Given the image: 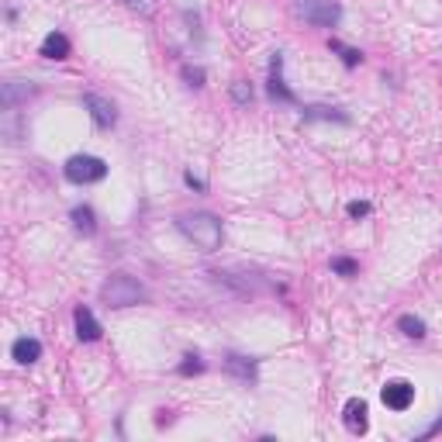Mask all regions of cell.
Returning <instances> with one entry per match:
<instances>
[{"label":"cell","mask_w":442,"mask_h":442,"mask_svg":"<svg viewBox=\"0 0 442 442\" xmlns=\"http://www.w3.org/2000/svg\"><path fill=\"white\" fill-rule=\"evenodd\" d=\"M176 228L201 249V252H214L221 249V221L211 211H187L176 218Z\"/></svg>","instance_id":"6da1fadb"},{"label":"cell","mask_w":442,"mask_h":442,"mask_svg":"<svg viewBox=\"0 0 442 442\" xmlns=\"http://www.w3.org/2000/svg\"><path fill=\"white\" fill-rule=\"evenodd\" d=\"M100 301H104L107 308H135V304L145 301V287H142L135 277H128V273H114V277L104 280Z\"/></svg>","instance_id":"7a4b0ae2"},{"label":"cell","mask_w":442,"mask_h":442,"mask_svg":"<svg viewBox=\"0 0 442 442\" xmlns=\"http://www.w3.org/2000/svg\"><path fill=\"white\" fill-rule=\"evenodd\" d=\"M62 173L69 183H100L107 176V163L100 156H73V159H66Z\"/></svg>","instance_id":"3957f363"},{"label":"cell","mask_w":442,"mask_h":442,"mask_svg":"<svg viewBox=\"0 0 442 442\" xmlns=\"http://www.w3.org/2000/svg\"><path fill=\"white\" fill-rule=\"evenodd\" d=\"M297 14H301L308 24L335 28L339 17H342V7H339L335 0H297Z\"/></svg>","instance_id":"277c9868"},{"label":"cell","mask_w":442,"mask_h":442,"mask_svg":"<svg viewBox=\"0 0 442 442\" xmlns=\"http://www.w3.org/2000/svg\"><path fill=\"white\" fill-rule=\"evenodd\" d=\"M380 401L391 412H408L415 405V384L412 380H387L384 391H380Z\"/></svg>","instance_id":"5b68a950"},{"label":"cell","mask_w":442,"mask_h":442,"mask_svg":"<svg viewBox=\"0 0 442 442\" xmlns=\"http://www.w3.org/2000/svg\"><path fill=\"white\" fill-rule=\"evenodd\" d=\"M83 107L90 111V118H93L97 128H114V121H118V107H114L107 97H100V93H83Z\"/></svg>","instance_id":"8992f818"},{"label":"cell","mask_w":442,"mask_h":442,"mask_svg":"<svg viewBox=\"0 0 442 442\" xmlns=\"http://www.w3.org/2000/svg\"><path fill=\"white\" fill-rule=\"evenodd\" d=\"M225 374L232 380H239L242 387H252L259 377H256V360L252 356H239V353H228L225 356Z\"/></svg>","instance_id":"52a82bcc"},{"label":"cell","mask_w":442,"mask_h":442,"mask_svg":"<svg viewBox=\"0 0 442 442\" xmlns=\"http://www.w3.org/2000/svg\"><path fill=\"white\" fill-rule=\"evenodd\" d=\"M342 422H346V429L353 436H363L370 429V408H367V401L363 398H349L346 408H342Z\"/></svg>","instance_id":"ba28073f"},{"label":"cell","mask_w":442,"mask_h":442,"mask_svg":"<svg viewBox=\"0 0 442 442\" xmlns=\"http://www.w3.org/2000/svg\"><path fill=\"white\" fill-rule=\"evenodd\" d=\"M280 66H284V55L280 52H273V59H270V83H266V90H270V97L273 100H280V104H297V97H294V90L284 83V76H280Z\"/></svg>","instance_id":"9c48e42d"},{"label":"cell","mask_w":442,"mask_h":442,"mask_svg":"<svg viewBox=\"0 0 442 442\" xmlns=\"http://www.w3.org/2000/svg\"><path fill=\"white\" fill-rule=\"evenodd\" d=\"M73 322H76V339H80V342H97V339H100V332H104V329H100V322L93 318V311H90V308H83V304L73 311Z\"/></svg>","instance_id":"30bf717a"},{"label":"cell","mask_w":442,"mask_h":442,"mask_svg":"<svg viewBox=\"0 0 442 442\" xmlns=\"http://www.w3.org/2000/svg\"><path fill=\"white\" fill-rule=\"evenodd\" d=\"M10 356H14V363L31 367V363H38V360H42V342H38L35 335H21V339H14Z\"/></svg>","instance_id":"8fae6325"},{"label":"cell","mask_w":442,"mask_h":442,"mask_svg":"<svg viewBox=\"0 0 442 442\" xmlns=\"http://www.w3.org/2000/svg\"><path fill=\"white\" fill-rule=\"evenodd\" d=\"M35 93V86L28 83V80H3V86H0V100H3V107L7 111H14L21 100H28Z\"/></svg>","instance_id":"7c38bea8"},{"label":"cell","mask_w":442,"mask_h":442,"mask_svg":"<svg viewBox=\"0 0 442 442\" xmlns=\"http://www.w3.org/2000/svg\"><path fill=\"white\" fill-rule=\"evenodd\" d=\"M69 38L62 35V31H48L45 38H42V55L45 59H69Z\"/></svg>","instance_id":"4fadbf2b"},{"label":"cell","mask_w":442,"mask_h":442,"mask_svg":"<svg viewBox=\"0 0 442 442\" xmlns=\"http://www.w3.org/2000/svg\"><path fill=\"white\" fill-rule=\"evenodd\" d=\"M304 121H339V125H346L349 114H342L339 107H322V104H315V107H304Z\"/></svg>","instance_id":"5bb4252c"},{"label":"cell","mask_w":442,"mask_h":442,"mask_svg":"<svg viewBox=\"0 0 442 442\" xmlns=\"http://www.w3.org/2000/svg\"><path fill=\"white\" fill-rule=\"evenodd\" d=\"M398 329H401V335H408V339H425V322L415 318V315H401V318H398Z\"/></svg>","instance_id":"9a60e30c"},{"label":"cell","mask_w":442,"mask_h":442,"mask_svg":"<svg viewBox=\"0 0 442 442\" xmlns=\"http://www.w3.org/2000/svg\"><path fill=\"white\" fill-rule=\"evenodd\" d=\"M73 225H76V232L90 235V232L97 228V221H93V211H90V208H73Z\"/></svg>","instance_id":"2e32d148"},{"label":"cell","mask_w":442,"mask_h":442,"mask_svg":"<svg viewBox=\"0 0 442 442\" xmlns=\"http://www.w3.org/2000/svg\"><path fill=\"white\" fill-rule=\"evenodd\" d=\"M332 52H339V55H342V62H346L349 69L363 62V52H360V48H349V45H342V42H332Z\"/></svg>","instance_id":"e0dca14e"},{"label":"cell","mask_w":442,"mask_h":442,"mask_svg":"<svg viewBox=\"0 0 442 442\" xmlns=\"http://www.w3.org/2000/svg\"><path fill=\"white\" fill-rule=\"evenodd\" d=\"M232 100H235L239 107H249V104H252V86H249L246 80H235V83H232Z\"/></svg>","instance_id":"ac0fdd59"},{"label":"cell","mask_w":442,"mask_h":442,"mask_svg":"<svg viewBox=\"0 0 442 442\" xmlns=\"http://www.w3.org/2000/svg\"><path fill=\"white\" fill-rule=\"evenodd\" d=\"M332 273H339V277H356V273H360V263L349 259V256H335V259H332Z\"/></svg>","instance_id":"d6986e66"},{"label":"cell","mask_w":442,"mask_h":442,"mask_svg":"<svg viewBox=\"0 0 442 442\" xmlns=\"http://www.w3.org/2000/svg\"><path fill=\"white\" fill-rule=\"evenodd\" d=\"M180 374H183V377H190V374H204L201 356H197V353H187V356H183V363H180Z\"/></svg>","instance_id":"ffe728a7"},{"label":"cell","mask_w":442,"mask_h":442,"mask_svg":"<svg viewBox=\"0 0 442 442\" xmlns=\"http://www.w3.org/2000/svg\"><path fill=\"white\" fill-rule=\"evenodd\" d=\"M180 73H183V80H187V86H201V83H204V69H194V66H183Z\"/></svg>","instance_id":"44dd1931"},{"label":"cell","mask_w":442,"mask_h":442,"mask_svg":"<svg viewBox=\"0 0 442 442\" xmlns=\"http://www.w3.org/2000/svg\"><path fill=\"white\" fill-rule=\"evenodd\" d=\"M346 214H349V218H367V214H370V204H367V201H353V204L346 208Z\"/></svg>","instance_id":"7402d4cb"},{"label":"cell","mask_w":442,"mask_h":442,"mask_svg":"<svg viewBox=\"0 0 442 442\" xmlns=\"http://www.w3.org/2000/svg\"><path fill=\"white\" fill-rule=\"evenodd\" d=\"M125 3H128L131 10H138V14H145V17L152 14V3H149V0H125Z\"/></svg>","instance_id":"603a6c76"},{"label":"cell","mask_w":442,"mask_h":442,"mask_svg":"<svg viewBox=\"0 0 442 442\" xmlns=\"http://www.w3.org/2000/svg\"><path fill=\"white\" fill-rule=\"evenodd\" d=\"M439 429H442V415H439V418H436V422H432V425H429V429H425V432H422V439H429V436H436Z\"/></svg>","instance_id":"cb8c5ba5"},{"label":"cell","mask_w":442,"mask_h":442,"mask_svg":"<svg viewBox=\"0 0 442 442\" xmlns=\"http://www.w3.org/2000/svg\"><path fill=\"white\" fill-rule=\"evenodd\" d=\"M183 180H187V187H194V190H204V183H201V180H197V176H194V173H187V176H183Z\"/></svg>","instance_id":"d4e9b609"}]
</instances>
